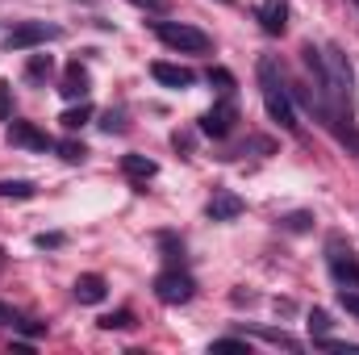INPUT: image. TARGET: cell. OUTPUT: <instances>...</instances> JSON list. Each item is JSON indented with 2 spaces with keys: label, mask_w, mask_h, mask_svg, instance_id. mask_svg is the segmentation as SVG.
Instances as JSON below:
<instances>
[{
  "label": "cell",
  "mask_w": 359,
  "mask_h": 355,
  "mask_svg": "<svg viewBox=\"0 0 359 355\" xmlns=\"http://www.w3.org/2000/svg\"><path fill=\"white\" fill-rule=\"evenodd\" d=\"M255 80H259V96H264V109H268V117L280 126V130L297 134V109H292V92H288V84H284V72H280V63L264 55V59L255 63Z\"/></svg>",
  "instance_id": "1"
},
{
  "label": "cell",
  "mask_w": 359,
  "mask_h": 355,
  "mask_svg": "<svg viewBox=\"0 0 359 355\" xmlns=\"http://www.w3.org/2000/svg\"><path fill=\"white\" fill-rule=\"evenodd\" d=\"M322 67H326L322 88L330 92L339 105H351V100H355V72H351L347 55H343L339 46H326V51H322Z\"/></svg>",
  "instance_id": "2"
},
{
  "label": "cell",
  "mask_w": 359,
  "mask_h": 355,
  "mask_svg": "<svg viewBox=\"0 0 359 355\" xmlns=\"http://www.w3.org/2000/svg\"><path fill=\"white\" fill-rule=\"evenodd\" d=\"M155 38H159L163 46H172V51H184V55H205V51H213V38H209L205 29L188 25V21H155Z\"/></svg>",
  "instance_id": "3"
},
{
  "label": "cell",
  "mask_w": 359,
  "mask_h": 355,
  "mask_svg": "<svg viewBox=\"0 0 359 355\" xmlns=\"http://www.w3.org/2000/svg\"><path fill=\"white\" fill-rule=\"evenodd\" d=\"M55 38H63L59 25H50V21H21V25H13V29L4 34V46H8V51H34V46L55 42Z\"/></svg>",
  "instance_id": "4"
},
{
  "label": "cell",
  "mask_w": 359,
  "mask_h": 355,
  "mask_svg": "<svg viewBox=\"0 0 359 355\" xmlns=\"http://www.w3.org/2000/svg\"><path fill=\"white\" fill-rule=\"evenodd\" d=\"M155 297L163 301V305H188L192 301V293H196V284H192V276L188 272H180V267H163L159 276H155Z\"/></svg>",
  "instance_id": "5"
},
{
  "label": "cell",
  "mask_w": 359,
  "mask_h": 355,
  "mask_svg": "<svg viewBox=\"0 0 359 355\" xmlns=\"http://www.w3.org/2000/svg\"><path fill=\"white\" fill-rule=\"evenodd\" d=\"M326 255H330V276L343 284V288H359V255L343 243V239H330L326 243Z\"/></svg>",
  "instance_id": "6"
},
{
  "label": "cell",
  "mask_w": 359,
  "mask_h": 355,
  "mask_svg": "<svg viewBox=\"0 0 359 355\" xmlns=\"http://www.w3.org/2000/svg\"><path fill=\"white\" fill-rule=\"evenodd\" d=\"M234 126H238V105L230 96L201 113V134H209V138H226V134H234Z\"/></svg>",
  "instance_id": "7"
},
{
  "label": "cell",
  "mask_w": 359,
  "mask_h": 355,
  "mask_svg": "<svg viewBox=\"0 0 359 355\" xmlns=\"http://www.w3.org/2000/svg\"><path fill=\"white\" fill-rule=\"evenodd\" d=\"M4 134H8L13 147H25V151H50V147H55L34 121H17V117H8V130H4Z\"/></svg>",
  "instance_id": "8"
},
{
  "label": "cell",
  "mask_w": 359,
  "mask_h": 355,
  "mask_svg": "<svg viewBox=\"0 0 359 355\" xmlns=\"http://www.w3.org/2000/svg\"><path fill=\"white\" fill-rule=\"evenodd\" d=\"M205 213H209V222H234V217L243 213V196H234V192H226V188H213Z\"/></svg>",
  "instance_id": "9"
},
{
  "label": "cell",
  "mask_w": 359,
  "mask_h": 355,
  "mask_svg": "<svg viewBox=\"0 0 359 355\" xmlns=\"http://www.w3.org/2000/svg\"><path fill=\"white\" fill-rule=\"evenodd\" d=\"M151 76L163 84V88H192L196 84V72H188V67H180V63H151Z\"/></svg>",
  "instance_id": "10"
},
{
  "label": "cell",
  "mask_w": 359,
  "mask_h": 355,
  "mask_svg": "<svg viewBox=\"0 0 359 355\" xmlns=\"http://www.w3.org/2000/svg\"><path fill=\"white\" fill-rule=\"evenodd\" d=\"M259 25H264V34L280 38L288 29V0H264L259 4Z\"/></svg>",
  "instance_id": "11"
},
{
  "label": "cell",
  "mask_w": 359,
  "mask_h": 355,
  "mask_svg": "<svg viewBox=\"0 0 359 355\" xmlns=\"http://www.w3.org/2000/svg\"><path fill=\"white\" fill-rule=\"evenodd\" d=\"M72 293H76V301H80V305H100V301H104V293H109V284H104V276L84 272V276L72 284Z\"/></svg>",
  "instance_id": "12"
},
{
  "label": "cell",
  "mask_w": 359,
  "mask_h": 355,
  "mask_svg": "<svg viewBox=\"0 0 359 355\" xmlns=\"http://www.w3.org/2000/svg\"><path fill=\"white\" fill-rule=\"evenodd\" d=\"M88 88H92L88 72H84L80 63H72V67H67V76H63V84H59V92H63L67 100H88Z\"/></svg>",
  "instance_id": "13"
},
{
  "label": "cell",
  "mask_w": 359,
  "mask_h": 355,
  "mask_svg": "<svg viewBox=\"0 0 359 355\" xmlns=\"http://www.w3.org/2000/svg\"><path fill=\"white\" fill-rule=\"evenodd\" d=\"M121 172L130 180H155V172H159V163L155 159H147V155H121Z\"/></svg>",
  "instance_id": "14"
},
{
  "label": "cell",
  "mask_w": 359,
  "mask_h": 355,
  "mask_svg": "<svg viewBox=\"0 0 359 355\" xmlns=\"http://www.w3.org/2000/svg\"><path fill=\"white\" fill-rule=\"evenodd\" d=\"M50 72H55V59L50 55H29V63H25V80L29 84H46Z\"/></svg>",
  "instance_id": "15"
},
{
  "label": "cell",
  "mask_w": 359,
  "mask_h": 355,
  "mask_svg": "<svg viewBox=\"0 0 359 355\" xmlns=\"http://www.w3.org/2000/svg\"><path fill=\"white\" fill-rule=\"evenodd\" d=\"M38 192L34 180H0V201H29Z\"/></svg>",
  "instance_id": "16"
},
{
  "label": "cell",
  "mask_w": 359,
  "mask_h": 355,
  "mask_svg": "<svg viewBox=\"0 0 359 355\" xmlns=\"http://www.w3.org/2000/svg\"><path fill=\"white\" fill-rule=\"evenodd\" d=\"M63 130H80V126H88L92 121V105L88 100H80V105H72V109H63Z\"/></svg>",
  "instance_id": "17"
},
{
  "label": "cell",
  "mask_w": 359,
  "mask_h": 355,
  "mask_svg": "<svg viewBox=\"0 0 359 355\" xmlns=\"http://www.w3.org/2000/svg\"><path fill=\"white\" fill-rule=\"evenodd\" d=\"M55 151H59L63 163H84V159H88V147H84L80 138H63V142H55Z\"/></svg>",
  "instance_id": "18"
},
{
  "label": "cell",
  "mask_w": 359,
  "mask_h": 355,
  "mask_svg": "<svg viewBox=\"0 0 359 355\" xmlns=\"http://www.w3.org/2000/svg\"><path fill=\"white\" fill-rule=\"evenodd\" d=\"M301 59H305V67L313 72V80L322 84V76H326V67H322V51H318L313 42H305V46H301Z\"/></svg>",
  "instance_id": "19"
},
{
  "label": "cell",
  "mask_w": 359,
  "mask_h": 355,
  "mask_svg": "<svg viewBox=\"0 0 359 355\" xmlns=\"http://www.w3.org/2000/svg\"><path fill=\"white\" fill-rule=\"evenodd\" d=\"M134 326V314L130 309H117V314H104L100 318V330H130Z\"/></svg>",
  "instance_id": "20"
},
{
  "label": "cell",
  "mask_w": 359,
  "mask_h": 355,
  "mask_svg": "<svg viewBox=\"0 0 359 355\" xmlns=\"http://www.w3.org/2000/svg\"><path fill=\"white\" fill-rule=\"evenodd\" d=\"M280 226H284V230H292V234H301V230H309V226H313V213H288V217H280Z\"/></svg>",
  "instance_id": "21"
},
{
  "label": "cell",
  "mask_w": 359,
  "mask_h": 355,
  "mask_svg": "<svg viewBox=\"0 0 359 355\" xmlns=\"http://www.w3.org/2000/svg\"><path fill=\"white\" fill-rule=\"evenodd\" d=\"M330 326H334V322H330L326 309H309V330H313V335H330Z\"/></svg>",
  "instance_id": "22"
},
{
  "label": "cell",
  "mask_w": 359,
  "mask_h": 355,
  "mask_svg": "<svg viewBox=\"0 0 359 355\" xmlns=\"http://www.w3.org/2000/svg\"><path fill=\"white\" fill-rule=\"evenodd\" d=\"M209 84H217V88L230 96V92H234V76H230L226 67H209Z\"/></svg>",
  "instance_id": "23"
},
{
  "label": "cell",
  "mask_w": 359,
  "mask_h": 355,
  "mask_svg": "<svg viewBox=\"0 0 359 355\" xmlns=\"http://www.w3.org/2000/svg\"><path fill=\"white\" fill-rule=\"evenodd\" d=\"M100 126H104V130H109V134H121V130H126V113H121V109H109V113H104V121H100Z\"/></svg>",
  "instance_id": "24"
},
{
  "label": "cell",
  "mask_w": 359,
  "mask_h": 355,
  "mask_svg": "<svg viewBox=\"0 0 359 355\" xmlns=\"http://www.w3.org/2000/svg\"><path fill=\"white\" fill-rule=\"evenodd\" d=\"M339 305H343L351 318H359V288H343V293H339Z\"/></svg>",
  "instance_id": "25"
},
{
  "label": "cell",
  "mask_w": 359,
  "mask_h": 355,
  "mask_svg": "<svg viewBox=\"0 0 359 355\" xmlns=\"http://www.w3.org/2000/svg\"><path fill=\"white\" fill-rule=\"evenodd\" d=\"M264 339H268V343H280V347H288V351H297V347H301V343H297L292 335H284V330H264Z\"/></svg>",
  "instance_id": "26"
},
{
  "label": "cell",
  "mask_w": 359,
  "mask_h": 355,
  "mask_svg": "<svg viewBox=\"0 0 359 355\" xmlns=\"http://www.w3.org/2000/svg\"><path fill=\"white\" fill-rule=\"evenodd\" d=\"M13 117V88L0 80V121H8Z\"/></svg>",
  "instance_id": "27"
},
{
  "label": "cell",
  "mask_w": 359,
  "mask_h": 355,
  "mask_svg": "<svg viewBox=\"0 0 359 355\" xmlns=\"http://www.w3.org/2000/svg\"><path fill=\"white\" fill-rule=\"evenodd\" d=\"M213 351H251L247 339H213Z\"/></svg>",
  "instance_id": "28"
},
{
  "label": "cell",
  "mask_w": 359,
  "mask_h": 355,
  "mask_svg": "<svg viewBox=\"0 0 359 355\" xmlns=\"http://www.w3.org/2000/svg\"><path fill=\"white\" fill-rule=\"evenodd\" d=\"M130 4H138V8H147V13H168V8H172V0H130Z\"/></svg>",
  "instance_id": "29"
},
{
  "label": "cell",
  "mask_w": 359,
  "mask_h": 355,
  "mask_svg": "<svg viewBox=\"0 0 359 355\" xmlns=\"http://www.w3.org/2000/svg\"><path fill=\"white\" fill-rule=\"evenodd\" d=\"M34 243H38L42 251H46V247H63V234H38Z\"/></svg>",
  "instance_id": "30"
},
{
  "label": "cell",
  "mask_w": 359,
  "mask_h": 355,
  "mask_svg": "<svg viewBox=\"0 0 359 355\" xmlns=\"http://www.w3.org/2000/svg\"><path fill=\"white\" fill-rule=\"evenodd\" d=\"M230 301H234V305H255L259 297H255V293H243V288H238V293H230Z\"/></svg>",
  "instance_id": "31"
},
{
  "label": "cell",
  "mask_w": 359,
  "mask_h": 355,
  "mask_svg": "<svg viewBox=\"0 0 359 355\" xmlns=\"http://www.w3.org/2000/svg\"><path fill=\"white\" fill-rule=\"evenodd\" d=\"M172 142H176L180 151H192V138L188 134H172Z\"/></svg>",
  "instance_id": "32"
},
{
  "label": "cell",
  "mask_w": 359,
  "mask_h": 355,
  "mask_svg": "<svg viewBox=\"0 0 359 355\" xmlns=\"http://www.w3.org/2000/svg\"><path fill=\"white\" fill-rule=\"evenodd\" d=\"M8 322H17V318H13V309H8V305L0 301V326H8Z\"/></svg>",
  "instance_id": "33"
},
{
  "label": "cell",
  "mask_w": 359,
  "mask_h": 355,
  "mask_svg": "<svg viewBox=\"0 0 359 355\" xmlns=\"http://www.w3.org/2000/svg\"><path fill=\"white\" fill-rule=\"evenodd\" d=\"M0 264H4V251H0Z\"/></svg>",
  "instance_id": "34"
},
{
  "label": "cell",
  "mask_w": 359,
  "mask_h": 355,
  "mask_svg": "<svg viewBox=\"0 0 359 355\" xmlns=\"http://www.w3.org/2000/svg\"><path fill=\"white\" fill-rule=\"evenodd\" d=\"M217 4H230V0H217Z\"/></svg>",
  "instance_id": "35"
},
{
  "label": "cell",
  "mask_w": 359,
  "mask_h": 355,
  "mask_svg": "<svg viewBox=\"0 0 359 355\" xmlns=\"http://www.w3.org/2000/svg\"><path fill=\"white\" fill-rule=\"evenodd\" d=\"M351 4H355V8H359V0H351Z\"/></svg>",
  "instance_id": "36"
}]
</instances>
